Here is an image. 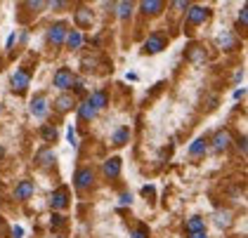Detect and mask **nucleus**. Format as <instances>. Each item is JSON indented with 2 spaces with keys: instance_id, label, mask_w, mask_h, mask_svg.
I'll list each match as a JSON object with an SVG mask.
<instances>
[{
  "instance_id": "1",
  "label": "nucleus",
  "mask_w": 248,
  "mask_h": 238,
  "mask_svg": "<svg viewBox=\"0 0 248 238\" xmlns=\"http://www.w3.org/2000/svg\"><path fill=\"white\" fill-rule=\"evenodd\" d=\"M74 83H76L74 75H71V71H66V69H59L57 74H55V88H59V90H66Z\"/></svg>"
},
{
  "instance_id": "2",
  "label": "nucleus",
  "mask_w": 248,
  "mask_h": 238,
  "mask_svg": "<svg viewBox=\"0 0 248 238\" xmlns=\"http://www.w3.org/2000/svg\"><path fill=\"white\" fill-rule=\"evenodd\" d=\"M66 33H69V31H66V26H64V24H55V26L50 29L47 38H50V43H52V45H62V43L66 40Z\"/></svg>"
},
{
  "instance_id": "3",
  "label": "nucleus",
  "mask_w": 248,
  "mask_h": 238,
  "mask_svg": "<svg viewBox=\"0 0 248 238\" xmlns=\"http://www.w3.org/2000/svg\"><path fill=\"white\" fill-rule=\"evenodd\" d=\"M31 113L36 116V118H45V113H47V99L38 94L33 102H31Z\"/></svg>"
},
{
  "instance_id": "4",
  "label": "nucleus",
  "mask_w": 248,
  "mask_h": 238,
  "mask_svg": "<svg viewBox=\"0 0 248 238\" xmlns=\"http://www.w3.org/2000/svg\"><path fill=\"white\" fill-rule=\"evenodd\" d=\"M26 88H29V74L26 71H15V75H12V90L24 92Z\"/></svg>"
},
{
  "instance_id": "5",
  "label": "nucleus",
  "mask_w": 248,
  "mask_h": 238,
  "mask_svg": "<svg viewBox=\"0 0 248 238\" xmlns=\"http://www.w3.org/2000/svg\"><path fill=\"white\" fill-rule=\"evenodd\" d=\"M93 172L88 170V167H83V170H78L76 172V186L78 189H88V186H93Z\"/></svg>"
},
{
  "instance_id": "6",
  "label": "nucleus",
  "mask_w": 248,
  "mask_h": 238,
  "mask_svg": "<svg viewBox=\"0 0 248 238\" xmlns=\"http://www.w3.org/2000/svg\"><path fill=\"white\" fill-rule=\"evenodd\" d=\"M66 203H69V196H66V191H64V189H59V191H55V193L50 196V205H52L55 210L66 208Z\"/></svg>"
},
{
  "instance_id": "7",
  "label": "nucleus",
  "mask_w": 248,
  "mask_h": 238,
  "mask_svg": "<svg viewBox=\"0 0 248 238\" xmlns=\"http://www.w3.org/2000/svg\"><path fill=\"white\" fill-rule=\"evenodd\" d=\"M29 196H33V182H21L17 189H15V198L17 201H26Z\"/></svg>"
},
{
  "instance_id": "8",
  "label": "nucleus",
  "mask_w": 248,
  "mask_h": 238,
  "mask_svg": "<svg viewBox=\"0 0 248 238\" xmlns=\"http://www.w3.org/2000/svg\"><path fill=\"white\" fill-rule=\"evenodd\" d=\"M144 50L152 52V55L161 52V50H163V38L161 36H149L147 38V43H144Z\"/></svg>"
},
{
  "instance_id": "9",
  "label": "nucleus",
  "mask_w": 248,
  "mask_h": 238,
  "mask_svg": "<svg viewBox=\"0 0 248 238\" xmlns=\"http://www.w3.org/2000/svg\"><path fill=\"white\" fill-rule=\"evenodd\" d=\"M208 17V10H203V7H191L187 19H189V24H203Z\"/></svg>"
},
{
  "instance_id": "10",
  "label": "nucleus",
  "mask_w": 248,
  "mask_h": 238,
  "mask_svg": "<svg viewBox=\"0 0 248 238\" xmlns=\"http://www.w3.org/2000/svg\"><path fill=\"white\" fill-rule=\"evenodd\" d=\"M88 102L93 104V109H104L107 106V92H102V90H97V92H93L90 97H88Z\"/></svg>"
},
{
  "instance_id": "11",
  "label": "nucleus",
  "mask_w": 248,
  "mask_h": 238,
  "mask_svg": "<svg viewBox=\"0 0 248 238\" xmlns=\"http://www.w3.org/2000/svg\"><path fill=\"white\" fill-rule=\"evenodd\" d=\"M227 147H229V132L222 130V132H217V134L213 137V149H215V151H225Z\"/></svg>"
},
{
  "instance_id": "12",
  "label": "nucleus",
  "mask_w": 248,
  "mask_h": 238,
  "mask_svg": "<svg viewBox=\"0 0 248 238\" xmlns=\"http://www.w3.org/2000/svg\"><path fill=\"white\" fill-rule=\"evenodd\" d=\"M104 175H107V177H111V179L118 177V175H121V161H118V158L107 161V163H104Z\"/></svg>"
},
{
  "instance_id": "13",
  "label": "nucleus",
  "mask_w": 248,
  "mask_h": 238,
  "mask_svg": "<svg viewBox=\"0 0 248 238\" xmlns=\"http://www.w3.org/2000/svg\"><path fill=\"white\" fill-rule=\"evenodd\" d=\"M95 113H97V111L93 109V104H90L88 99H85V102L78 106V116H80L83 120H93V118H95Z\"/></svg>"
},
{
  "instance_id": "14",
  "label": "nucleus",
  "mask_w": 248,
  "mask_h": 238,
  "mask_svg": "<svg viewBox=\"0 0 248 238\" xmlns=\"http://www.w3.org/2000/svg\"><path fill=\"white\" fill-rule=\"evenodd\" d=\"M142 10H144L147 15H158V12L163 10V2H161V0H144V2H142Z\"/></svg>"
},
{
  "instance_id": "15",
  "label": "nucleus",
  "mask_w": 248,
  "mask_h": 238,
  "mask_svg": "<svg viewBox=\"0 0 248 238\" xmlns=\"http://www.w3.org/2000/svg\"><path fill=\"white\" fill-rule=\"evenodd\" d=\"M215 43H217L222 50H232V47H234V38H232V33H227V31H222L220 36L215 38Z\"/></svg>"
},
{
  "instance_id": "16",
  "label": "nucleus",
  "mask_w": 248,
  "mask_h": 238,
  "mask_svg": "<svg viewBox=\"0 0 248 238\" xmlns=\"http://www.w3.org/2000/svg\"><path fill=\"white\" fill-rule=\"evenodd\" d=\"M189 153L191 156H203V153H206V139H201V137L194 139L191 147H189Z\"/></svg>"
},
{
  "instance_id": "17",
  "label": "nucleus",
  "mask_w": 248,
  "mask_h": 238,
  "mask_svg": "<svg viewBox=\"0 0 248 238\" xmlns=\"http://www.w3.org/2000/svg\"><path fill=\"white\" fill-rule=\"evenodd\" d=\"M90 21H93V15H90L88 10H78L76 12V24L78 26L85 29V26H90Z\"/></svg>"
},
{
  "instance_id": "18",
  "label": "nucleus",
  "mask_w": 248,
  "mask_h": 238,
  "mask_svg": "<svg viewBox=\"0 0 248 238\" xmlns=\"http://www.w3.org/2000/svg\"><path fill=\"white\" fill-rule=\"evenodd\" d=\"M187 231H189V234H201V231H203V220H201V217H191V220L187 222Z\"/></svg>"
},
{
  "instance_id": "19",
  "label": "nucleus",
  "mask_w": 248,
  "mask_h": 238,
  "mask_svg": "<svg viewBox=\"0 0 248 238\" xmlns=\"http://www.w3.org/2000/svg\"><path fill=\"white\" fill-rule=\"evenodd\" d=\"M215 224L217 226H229L232 224V215H229L227 210H217L215 212Z\"/></svg>"
},
{
  "instance_id": "20",
  "label": "nucleus",
  "mask_w": 248,
  "mask_h": 238,
  "mask_svg": "<svg viewBox=\"0 0 248 238\" xmlns=\"http://www.w3.org/2000/svg\"><path fill=\"white\" fill-rule=\"evenodd\" d=\"M128 137H130V130L128 128H118L114 134V144L116 147H121V144H125L128 142Z\"/></svg>"
},
{
  "instance_id": "21",
  "label": "nucleus",
  "mask_w": 248,
  "mask_h": 238,
  "mask_svg": "<svg viewBox=\"0 0 248 238\" xmlns=\"http://www.w3.org/2000/svg\"><path fill=\"white\" fill-rule=\"evenodd\" d=\"M66 43H69V47H71V50H78V47H80V43H83V36H80L78 31H71V33H66Z\"/></svg>"
},
{
  "instance_id": "22",
  "label": "nucleus",
  "mask_w": 248,
  "mask_h": 238,
  "mask_svg": "<svg viewBox=\"0 0 248 238\" xmlns=\"http://www.w3.org/2000/svg\"><path fill=\"white\" fill-rule=\"evenodd\" d=\"M189 59L194 61V64H203V61H206V52H203L201 47H191V50H189Z\"/></svg>"
},
{
  "instance_id": "23",
  "label": "nucleus",
  "mask_w": 248,
  "mask_h": 238,
  "mask_svg": "<svg viewBox=\"0 0 248 238\" xmlns=\"http://www.w3.org/2000/svg\"><path fill=\"white\" fill-rule=\"evenodd\" d=\"M71 106H74V99H71L69 94H62V97L57 99V109L59 111H69Z\"/></svg>"
},
{
  "instance_id": "24",
  "label": "nucleus",
  "mask_w": 248,
  "mask_h": 238,
  "mask_svg": "<svg viewBox=\"0 0 248 238\" xmlns=\"http://www.w3.org/2000/svg\"><path fill=\"white\" fill-rule=\"evenodd\" d=\"M38 163L40 165H52V163H55V151L45 149V151H43V153L38 156Z\"/></svg>"
},
{
  "instance_id": "25",
  "label": "nucleus",
  "mask_w": 248,
  "mask_h": 238,
  "mask_svg": "<svg viewBox=\"0 0 248 238\" xmlns=\"http://www.w3.org/2000/svg\"><path fill=\"white\" fill-rule=\"evenodd\" d=\"M116 7H118V17L121 19L130 17V12H133V2H118Z\"/></svg>"
},
{
  "instance_id": "26",
  "label": "nucleus",
  "mask_w": 248,
  "mask_h": 238,
  "mask_svg": "<svg viewBox=\"0 0 248 238\" xmlns=\"http://www.w3.org/2000/svg\"><path fill=\"white\" fill-rule=\"evenodd\" d=\"M43 139H47V142H55V139H57V130L50 128V125H45V128H43Z\"/></svg>"
},
{
  "instance_id": "27",
  "label": "nucleus",
  "mask_w": 248,
  "mask_h": 238,
  "mask_svg": "<svg viewBox=\"0 0 248 238\" xmlns=\"http://www.w3.org/2000/svg\"><path fill=\"white\" fill-rule=\"evenodd\" d=\"M66 139H69V144H71V147H78L76 130H74V125H69V130H66Z\"/></svg>"
},
{
  "instance_id": "28",
  "label": "nucleus",
  "mask_w": 248,
  "mask_h": 238,
  "mask_svg": "<svg viewBox=\"0 0 248 238\" xmlns=\"http://www.w3.org/2000/svg\"><path fill=\"white\" fill-rule=\"evenodd\" d=\"M118 203H121V205H130V203H133V196H130V193H121Z\"/></svg>"
},
{
  "instance_id": "29",
  "label": "nucleus",
  "mask_w": 248,
  "mask_h": 238,
  "mask_svg": "<svg viewBox=\"0 0 248 238\" xmlns=\"http://www.w3.org/2000/svg\"><path fill=\"white\" fill-rule=\"evenodd\" d=\"M62 222H64V217H62V215H52L50 224H52V226H62Z\"/></svg>"
},
{
  "instance_id": "30",
  "label": "nucleus",
  "mask_w": 248,
  "mask_h": 238,
  "mask_svg": "<svg viewBox=\"0 0 248 238\" xmlns=\"http://www.w3.org/2000/svg\"><path fill=\"white\" fill-rule=\"evenodd\" d=\"M248 7H244V10H241V15H239V24H241V26H246V19H248Z\"/></svg>"
},
{
  "instance_id": "31",
  "label": "nucleus",
  "mask_w": 248,
  "mask_h": 238,
  "mask_svg": "<svg viewBox=\"0 0 248 238\" xmlns=\"http://www.w3.org/2000/svg\"><path fill=\"white\" fill-rule=\"evenodd\" d=\"M133 238H147V229H144V226H140V229L133 234Z\"/></svg>"
},
{
  "instance_id": "32",
  "label": "nucleus",
  "mask_w": 248,
  "mask_h": 238,
  "mask_svg": "<svg viewBox=\"0 0 248 238\" xmlns=\"http://www.w3.org/2000/svg\"><path fill=\"white\" fill-rule=\"evenodd\" d=\"M83 66H85V69L90 71L93 66H97V59H83Z\"/></svg>"
},
{
  "instance_id": "33",
  "label": "nucleus",
  "mask_w": 248,
  "mask_h": 238,
  "mask_svg": "<svg viewBox=\"0 0 248 238\" xmlns=\"http://www.w3.org/2000/svg\"><path fill=\"white\" fill-rule=\"evenodd\" d=\"M12 236L21 238V236H24V229H21V226H15V229H12Z\"/></svg>"
},
{
  "instance_id": "34",
  "label": "nucleus",
  "mask_w": 248,
  "mask_h": 238,
  "mask_svg": "<svg viewBox=\"0 0 248 238\" xmlns=\"http://www.w3.org/2000/svg\"><path fill=\"white\" fill-rule=\"evenodd\" d=\"M29 7H31V10H43L45 2H38V0H36V2H29Z\"/></svg>"
},
{
  "instance_id": "35",
  "label": "nucleus",
  "mask_w": 248,
  "mask_h": 238,
  "mask_svg": "<svg viewBox=\"0 0 248 238\" xmlns=\"http://www.w3.org/2000/svg\"><path fill=\"white\" fill-rule=\"evenodd\" d=\"M15 43H17V36H15V33H12V36L7 38V50H10V47H12V45H15Z\"/></svg>"
},
{
  "instance_id": "36",
  "label": "nucleus",
  "mask_w": 248,
  "mask_h": 238,
  "mask_svg": "<svg viewBox=\"0 0 248 238\" xmlns=\"http://www.w3.org/2000/svg\"><path fill=\"white\" fill-rule=\"evenodd\" d=\"M239 149H241V153H246V137L239 139Z\"/></svg>"
},
{
  "instance_id": "37",
  "label": "nucleus",
  "mask_w": 248,
  "mask_h": 238,
  "mask_svg": "<svg viewBox=\"0 0 248 238\" xmlns=\"http://www.w3.org/2000/svg\"><path fill=\"white\" fill-rule=\"evenodd\" d=\"M172 5H175V7H180V10H185V7H189V2H182V0H180V2H172Z\"/></svg>"
},
{
  "instance_id": "38",
  "label": "nucleus",
  "mask_w": 248,
  "mask_h": 238,
  "mask_svg": "<svg viewBox=\"0 0 248 238\" xmlns=\"http://www.w3.org/2000/svg\"><path fill=\"white\" fill-rule=\"evenodd\" d=\"M142 193H144V196H152L154 189H152V186H144V189H142Z\"/></svg>"
},
{
  "instance_id": "39",
  "label": "nucleus",
  "mask_w": 248,
  "mask_h": 238,
  "mask_svg": "<svg viewBox=\"0 0 248 238\" xmlns=\"http://www.w3.org/2000/svg\"><path fill=\"white\" fill-rule=\"evenodd\" d=\"M241 78H244V69H241V71H236V74H234V80H236V83H239V80H241Z\"/></svg>"
},
{
  "instance_id": "40",
  "label": "nucleus",
  "mask_w": 248,
  "mask_h": 238,
  "mask_svg": "<svg viewBox=\"0 0 248 238\" xmlns=\"http://www.w3.org/2000/svg\"><path fill=\"white\" fill-rule=\"evenodd\" d=\"M244 94H246V90H244V88H241V90H236V92H234V97H236V99H241Z\"/></svg>"
},
{
  "instance_id": "41",
  "label": "nucleus",
  "mask_w": 248,
  "mask_h": 238,
  "mask_svg": "<svg viewBox=\"0 0 248 238\" xmlns=\"http://www.w3.org/2000/svg\"><path fill=\"white\" fill-rule=\"evenodd\" d=\"M191 238H208V236H206V231H201V234H191Z\"/></svg>"
}]
</instances>
